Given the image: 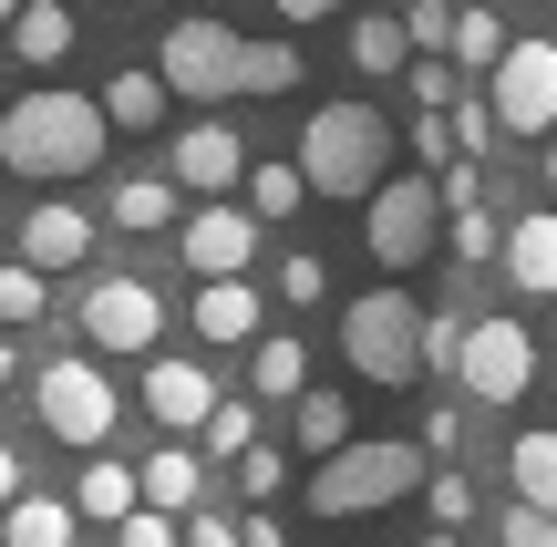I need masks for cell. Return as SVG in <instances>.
<instances>
[{"instance_id":"cell-35","label":"cell","mask_w":557,"mask_h":547,"mask_svg":"<svg viewBox=\"0 0 557 547\" xmlns=\"http://www.w3.org/2000/svg\"><path fill=\"white\" fill-rule=\"evenodd\" d=\"M403 145H413L423 176H444V165H455V135H444V114H413V124H403Z\"/></svg>"},{"instance_id":"cell-8","label":"cell","mask_w":557,"mask_h":547,"mask_svg":"<svg viewBox=\"0 0 557 547\" xmlns=\"http://www.w3.org/2000/svg\"><path fill=\"white\" fill-rule=\"evenodd\" d=\"M444 372H465L475 403H517V393L537 383V341H527V321H465Z\"/></svg>"},{"instance_id":"cell-34","label":"cell","mask_w":557,"mask_h":547,"mask_svg":"<svg viewBox=\"0 0 557 547\" xmlns=\"http://www.w3.org/2000/svg\"><path fill=\"white\" fill-rule=\"evenodd\" d=\"M21 321H41V269H0V331H21Z\"/></svg>"},{"instance_id":"cell-45","label":"cell","mask_w":557,"mask_h":547,"mask_svg":"<svg viewBox=\"0 0 557 547\" xmlns=\"http://www.w3.org/2000/svg\"><path fill=\"white\" fill-rule=\"evenodd\" d=\"M11 372H21V351H11V341H0V383H11Z\"/></svg>"},{"instance_id":"cell-32","label":"cell","mask_w":557,"mask_h":547,"mask_svg":"<svg viewBox=\"0 0 557 547\" xmlns=\"http://www.w3.org/2000/svg\"><path fill=\"white\" fill-rule=\"evenodd\" d=\"M197 434H207V455H248V445H259V413H248V403H227V393H218Z\"/></svg>"},{"instance_id":"cell-42","label":"cell","mask_w":557,"mask_h":547,"mask_svg":"<svg viewBox=\"0 0 557 547\" xmlns=\"http://www.w3.org/2000/svg\"><path fill=\"white\" fill-rule=\"evenodd\" d=\"M176 547H238V527H227V517H207V507H197V517H186V527H176Z\"/></svg>"},{"instance_id":"cell-18","label":"cell","mask_w":557,"mask_h":547,"mask_svg":"<svg viewBox=\"0 0 557 547\" xmlns=\"http://www.w3.org/2000/svg\"><path fill=\"white\" fill-rule=\"evenodd\" d=\"M73 527L83 517L62 507V496H11V507H0V547H73Z\"/></svg>"},{"instance_id":"cell-46","label":"cell","mask_w":557,"mask_h":547,"mask_svg":"<svg viewBox=\"0 0 557 547\" xmlns=\"http://www.w3.org/2000/svg\"><path fill=\"white\" fill-rule=\"evenodd\" d=\"M547 197H557V145H547Z\"/></svg>"},{"instance_id":"cell-7","label":"cell","mask_w":557,"mask_h":547,"mask_svg":"<svg viewBox=\"0 0 557 547\" xmlns=\"http://www.w3.org/2000/svg\"><path fill=\"white\" fill-rule=\"evenodd\" d=\"M32 413H41L52 445H83V455H94L103 434H114V372H94V362H41Z\"/></svg>"},{"instance_id":"cell-12","label":"cell","mask_w":557,"mask_h":547,"mask_svg":"<svg viewBox=\"0 0 557 547\" xmlns=\"http://www.w3.org/2000/svg\"><path fill=\"white\" fill-rule=\"evenodd\" d=\"M207 403H218V372L207 362H186V351H156V362H145V413H156L165 434H197Z\"/></svg>"},{"instance_id":"cell-20","label":"cell","mask_w":557,"mask_h":547,"mask_svg":"<svg viewBox=\"0 0 557 547\" xmlns=\"http://www.w3.org/2000/svg\"><path fill=\"white\" fill-rule=\"evenodd\" d=\"M506 475H517V507L557 517V434H517L506 445Z\"/></svg>"},{"instance_id":"cell-19","label":"cell","mask_w":557,"mask_h":547,"mask_svg":"<svg viewBox=\"0 0 557 547\" xmlns=\"http://www.w3.org/2000/svg\"><path fill=\"white\" fill-rule=\"evenodd\" d=\"M0 32H11L21 62H62V52H73V11H62V0H21Z\"/></svg>"},{"instance_id":"cell-2","label":"cell","mask_w":557,"mask_h":547,"mask_svg":"<svg viewBox=\"0 0 557 547\" xmlns=\"http://www.w3.org/2000/svg\"><path fill=\"white\" fill-rule=\"evenodd\" d=\"M382 176H393V124L372 103H320L299 124V186L310 197H372Z\"/></svg>"},{"instance_id":"cell-44","label":"cell","mask_w":557,"mask_h":547,"mask_svg":"<svg viewBox=\"0 0 557 547\" xmlns=\"http://www.w3.org/2000/svg\"><path fill=\"white\" fill-rule=\"evenodd\" d=\"M269 11H278V21H320L331 0H269Z\"/></svg>"},{"instance_id":"cell-31","label":"cell","mask_w":557,"mask_h":547,"mask_svg":"<svg viewBox=\"0 0 557 547\" xmlns=\"http://www.w3.org/2000/svg\"><path fill=\"white\" fill-rule=\"evenodd\" d=\"M403 83H413V103H423V114L465 103V83H455V62H444V52H413V62H403Z\"/></svg>"},{"instance_id":"cell-48","label":"cell","mask_w":557,"mask_h":547,"mask_svg":"<svg viewBox=\"0 0 557 547\" xmlns=\"http://www.w3.org/2000/svg\"><path fill=\"white\" fill-rule=\"evenodd\" d=\"M11 11H21V0H0V21H11Z\"/></svg>"},{"instance_id":"cell-4","label":"cell","mask_w":557,"mask_h":547,"mask_svg":"<svg viewBox=\"0 0 557 547\" xmlns=\"http://www.w3.org/2000/svg\"><path fill=\"white\" fill-rule=\"evenodd\" d=\"M341 362H351L361 383H382V393L423 383V310L403 300V289H361V300L341 310Z\"/></svg>"},{"instance_id":"cell-36","label":"cell","mask_w":557,"mask_h":547,"mask_svg":"<svg viewBox=\"0 0 557 547\" xmlns=\"http://www.w3.org/2000/svg\"><path fill=\"white\" fill-rule=\"evenodd\" d=\"M320 289H331V269H320L310 248H289V259H278V300L299 310V300H320Z\"/></svg>"},{"instance_id":"cell-39","label":"cell","mask_w":557,"mask_h":547,"mask_svg":"<svg viewBox=\"0 0 557 547\" xmlns=\"http://www.w3.org/2000/svg\"><path fill=\"white\" fill-rule=\"evenodd\" d=\"M496 537H506V547H557V517H537V507H506V517H496Z\"/></svg>"},{"instance_id":"cell-3","label":"cell","mask_w":557,"mask_h":547,"mask_svg":"<svg viewBox=\"0 0 557 547\" xmlns=\"http://www.w3.org/2000/svg\"><path fill=\"white\" fill-rule=\"evenodd\" d=\"M413 486H423V445L372 434V445H331V455H320L310 507H320V517H382V507H403Z\"/></svg>"},{"instance_id":"cell-9","label":"cell","mask_w":557,"mask_h":547,"mask_svg":"<svg viewBox=\"0 0 557 547\" xmlns=\"http://www.w3.org/2000/svg\"><path fill=\"white\" fill-rule=\"evenodd\" d=\"M485 73H496V94H485L496 135H547L557 124V41H506Z\"/></svg>"},{"instance_id":"cell-21","label":"cell","mask_w":557,"mask_h":547,"mask_svg":"<svg viewBox=\"0 0 557 547\" xmlns=\"http://www.w3.org/2000/svg\"><path fill=\"white\" fill-rule=\"evenodd\" d=\"M248 383H259L269 403H289V393L310 383V351H299L289 331H259V341H248Z\"/></svg>"},{"instance_id":"cell-27","label":"cell","mask_w":557,"mask_h":547,"mask_svg":"<svg viewBox=\"0 0 557 547\" xmlns=\"http://www.w3.org/2000/svg\"><path fill=\"white\" fill-rule=\"evenodd\" d=\"M299 41H248V62H238V94H299Z\"/></svg>"},{"instance_id":"cell-15","label":"cell","mask_w":557,"mask_h":547,"mask_svg":"<svg viewBox=\"0 0 557 547\" xmlns=\"http://www.w3.org/2000/svg\"><path fill=\"white\" fill-rule=\"evenodd\" d=\"M259 331H269V289H248V279H207V289H197V341H207V351L259 341Z\"/></svg>"},{"instance_id":"cell-10","label":"cell","mask_w":557,"mask_h":547,"mask_svg":"<svg viewBox=\"0 0 557 547\" xmlns=\"http://www.w3.org/2000/svg\"><path fill=\"white\" fill-rule=\"evenodd\" d=\"M176 248H186L197 279H248V259H259V217L227 207V197H207V207H186V217H176Z\"/></svg>"},{"instance_id":"cell-47","label":"cell","mask_w":557,"mask_h":547,"mask_svg":"<svg viewBox=\"0 0 557 547\" xmlns=\"http://www.w3.org/2000/svg\"><path fill=\"white\" fill-rule=\"evenodd\" d=\"M423 547H465V537H444V527H434V537H423Z\"/></svg>"},{"instance_id":"cell-24","label":"cell","mask_w":557,"mask_h":547,"mask_svg":"<svg viewBox=\"0 0 557 547\" xmlns=\"http://www.w3.org/2000/svg\"><path fill=\"white\" fill-rule=\"evenodd\" d=\"M124 507H135V465H114V455H94V465H83V486H73V517H103V527H114Z\"/></svg>"},{"instance_id":"cell-23","label":"cell","mask_w":557,"mask_h":547,"mask_svg":"<svg viewBox=\"0 0 557 547\" xmlns=\"http://www.w3.org/2000/svg\"><path fill=\"white\" fill-rule=\"evenodd\" d=\"M289 434H299L310 455L351 445V403H341V393H289Z\"/></svg>"},{"instance_id":"cell-22","label":"cell","mask_w":557,"mask_h":547,"mask_svg":"<svg viewBox=\"0 0 557 547\" xmlns=\"http://www.w3.org/2000/svg\"><path fill=\"white\" fill-rule=\"evenodd\" d=\"M94 114H103V124H124V135H145V124L165 114V83H156V73H114V83L94 94Z\"/></svg>"},{"instance_id":"cell-6","label":"cell","mask_w":557,"mask_h":547,"mask_svg":"<svg viewBox=\"0 0 557 547\" xmlns=\"http://www.w3.org/2000/svg\"><path fill=\"white\" fill-rule=\"evenodd\" d=\"M238 62H248V32H238V21H176L165 52H156V83H165V94L218 103V94H238Z\"/></svg>"},{"instance_id":"cell-30","label":"cell","mask_w":557,"mask_h":547,"mask_svg":"<svg viewBox=\"0 0 557 547\" xmlns=\"http://www.w3.org/2000/svg\"><path fill=\"white\" fill-rule=\"evenodd\" d=\"M413 496H423V507H434V527H444V537H465V527H475V486H465V465H444V475H423Z\"/></svg>"},{"instance_id":"cell-43","label":"cell","mask_w":557,"mask_h":547,"mask_svg":"<svg viewBox=\"0 0 557 547\" xmlns=\"http://www.w3.org/2000/svg\"><path fill=\"white\" fill-rule=\"evenodd\" d=\"M21 496V455H11V434H0V507Z\"/></svg>"},{"instance_id":"cell-26","label":"cell","mask_w":557,"mask_h":547,"mask_svg":"<svg viewBox=\"0 0 557 547\" xmlns=\"http://www.w3.org/2000/svg\"><path fill=\"white\" fill-rule=\"evenodd\" d=\"M176 207H186V197H176L165 176H124L103 217H114V227H176Z\"/></svg>"},{"instance_id":"cell-1","label":"cell","mask_w":557,"mask_h":547,"mask_svg":"<svg viewBox=\"0 0 557 547\" xmlns=\"http://www.w3.org/2000/svg\"><path fill=\"white\" fill-rule=\"evenodd\" d=\"M103 135L114 124L94 114V94H21L0 114V165L32 186H62V176H94L103 165Z\"/></svg>"},{"instance_id":"cell-14","label":"cell","mask_w":557,"mask_h":547,"mask_svg":"<svg viewBox=\"0 0 557 547\" xmlns=\"http://www.w3.org/2000/svg\"><path fill=\"white\" fill-rule=\"evenodd\" d=\"M83 259H94V217L83 207H32L21 217V269L52 279V269H83Z\"/></svg>"},{"instance_id":"cell-13","label":"cell","mask_w":557,"mask_h":547,"mask_svg":"<svg viewBox=\"0 0 557 547\" xmlns=\"http://www.w3.org/2000/svg\"><path fill=\"white\" fill-rule=\"evenodd\" d=\"M248 176V156H238V135H227V124H186L176 135V197H227V186Z\"/></svg>"},{"instance_id":"cell-41","label":"cell","mask_w":557,"mask_h":547,"mask_svg":"<svg viewBox=\"0 0 557 547\" xmlns=\"http://www.w3.org/2000/svg\"><path fill=\"white\" fill-rule=\"evenodd\" d=\"M114 527H124V547H176V517H156V507H124Z\"/></svg>"},{"instance_id":"cell-17","label":"cell","mask_w":557,"mask_h":547,"mask_svg":"<svg viewBox=\"0 0 557 547\" xmlns=\"http://www.w3.org/2000/svg\"><path fill=\"white\" fill-rule=\"evenodd\" d=\"M197 496H207V465H197V455H176V445H165V455H145V465H135V507L186 517Z\"/></svg>"},{"instance_id":"cell-38","label":"cell","mask_w":557,"mask_h":547,"mask_svg":"<svg viewBox=\"0 0 557 547\" xmlns=\"http://www.w3.org/2000/svg\"><path fill=\"white\" fill-rule=\"evenodd\" d=\"M475 197H485V165H475V156H455V165L434 176V207H475Z\"/></svg>"},{"instance_id":"cell-37","label":"cell","mask_w":557,"mask_h":547,"mask_svg":"<svg viewBox=\"0 0 557 547\" xmlns=\"http://www.w3.org/2000/svg\"><path fill=\"white\" fill-rule=\"evenodd\" d=\"M444 32H455V0H413V21H403V41H413V52H444Z\"/></svg>"},{"instance_id":"cell-25","label":"cell","mask_w":557,"mask_h":547,"mask_svg":"<svg viewBox=\"0 0 557 547\" xmlns=\"http://www.w3.org/2000/svg\"><path fill=\"white\" fill-rule=\"evenodd\" d=\"M238 197H248V217H299V207H310V186H299V165H248L238 176Z\"/></svg>"},{"instance_id":"cell-29","label":"cell","mask_w":557,"mask_h":547,"mask_svg":"<svg viewBox=\"0 0 557 547\" xmlns=\"http://www.w3.org/2000/svg\"><path fill=\"white\" fill-rule=\"evenodd\" d=\"M351 62H361L372 83H382V73H403V62H413V41H403V21H382V11H372V21H351Z\"/></svg>"},{"instance_id":"cell-11","label":"cell","mask_w":557,"mask_h":547,"mask_svg":"<svg viewBox=\"0 0 557 547\" xmlns=\"http://www.w3.org/2000/svg\"><path fill=\"white\" fill-rule=\"evenodd\" d=\"M156 331H165V300L145 279H94L83 289V341L94 351H156Z\"/></svg>"},{"instance_id":"cell-5","label":"cell","mask_w":557,"mask_h":547,"mask_svg":"<svg viewBox=\"0 0 557 547\" xmlns=\"http://www.w3.org/2000/svg\"><path fill=\"white\" fill-rule=\"evenodd\" d=\"M444 207H434V176H382L372 197H361V248H372V269H413L423 248H434Z\"/></svg>"},{"instance_id":"cell-33","label":"cell","mask_w":557,"mask_h":547,"mask_svg":"<svg viewBox=\"0 0 557 547\" xmlns=\"http://www.w3.org/2000/svg\"><path fill=\"white\" fill-rule=\"evenodd\" d=\"M227 465H238V496H248V507H269V496L289 486V455H278V445H248V455H227Z\"/></svg>"},{"instance_id":"cell-28","label":"cell","mask_w":557,"mask_h":547,"mask_svg":"<svg viewBox=\"0 0 557 547\" xmlns=\"http://www.w3.org/2000/svg\"><path fill=\"white\" fill-rule=\"evenodd\" d=\"M496 52H506V21L485 11V0H465V11H455V32H444V62L465 73V62H496Z\"/></svg>"},{"instance_id":"cell-40","label":"cell","mask_w":557,"mask_h":547,"mask_svg":"<svg viewBox=\"0 0 557 547\" xmlns=\"http://www.w3.org/2000/svg\"><path fill=\"white\" fill-rule=\"evenodd\" d=\"M455 259H496V217L485 207H455Z\"/></svg>"},{"instance_id":"cell-16","label":"cell","mask_w":557,"mask_h":547,"mask_svg":"<svg viewBox=\"0 0 557 547\" xmlns=\"http://www.w3.org/2000/svg\"><path fill=\"white\" fill-rule=\"evenodd\" d=\"M496 259L517 289H557V207H527L517 227H496Z\"/></svg>"}]
</instances>
